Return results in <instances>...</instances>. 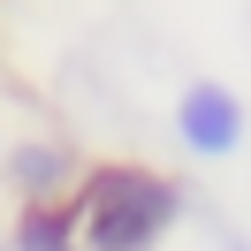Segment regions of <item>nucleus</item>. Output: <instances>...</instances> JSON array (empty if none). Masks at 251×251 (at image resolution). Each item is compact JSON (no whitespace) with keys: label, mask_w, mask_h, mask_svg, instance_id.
Segmentation results:
<instances>
[{"label":"nucleus","mask_w":251,"mask_h":251,"mask_svg":"<svg viewBox=\"0 0 251 251\" xmlns=\"http://www.w3.org/2000/svg\"><path fill=\"white\" fill-rule=\"evenodd\" d=\"M175 221V190L145 168H107L92 175V198H84V236L92 251H152L160 228Z\"/></svg>","instance_id":"nucleus-1"},{"label":"nucleus","mask_w":251,"mask_h":251,"mask_svg":"<svg viewBox=\"0 0 251 251\" xmlns=\"http://www.w3.org/2000/svg\"><path fill=\"white\" fill-rule=\"evenodd\" d=\"M183 137L198 145V152H228V145L244 137V107H236L221 84H190L183 92Z\"/></svg>","instance_id":"nucleus-2"},{"label":"nucleus","mask_w":251,"mask_h":251,"mask_svg":"<svg viewBox=\"0 0 251 251\" xmlns=\"http://www.w3.org/2000/svg\"><path fill=\"white\" fill-rule=\"evenodd\" d=\"M61 168H69V160L53 152V145H23V152H16V183H23V190H53Z\"/></svg>","instance_id":"nucleus-3"},{"label":"nucleus","mask_w":251,"mask_h":251,"mask_svg":"<svg viewBox=\"0 0 251 251\" xmlns=\"http://www.w3.org/2000/svg\"><path fill=\"white\" fill-rule=\"evenodd\" d=\"M16 251H69V221L61 213H23V228H16Z\"/></svg>","instance_id":"nucleus-4"}]
</instances>
